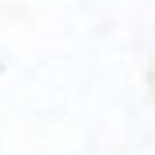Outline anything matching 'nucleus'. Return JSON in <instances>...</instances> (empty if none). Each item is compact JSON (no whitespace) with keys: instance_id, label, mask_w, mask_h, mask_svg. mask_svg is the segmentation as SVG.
<instances>
[{"instance_id":"1","label":"nucleus","mask_w":155,"mask_h":155,"mask_svg":"<svg viewBox=\"0 0 155 155\" xmlns=\"http://www.w3.org/2000/svg\"><path fill=\"white\" fill-rule=\"evenodd\" d=\"M0 74H4V60H0Z\"/></svg>"}]
</instances>
